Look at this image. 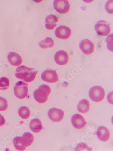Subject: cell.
Returning <instances> with one entry per match:
<instances>
[{"label":"cell","instance_id":"25","mask_svg":"<svg viewBox=\"0 0 113 151\" xmlns=\"http://www.w3.org/2000/svg\"><path fill=\"white\" fill-rule=\"evenodd\" d=\"M105 9L109 13H113V1H108L105 6Z\"/></svg>","mask_w":113,"mask_h":151},{"label":"cell","instance_id":"14","mask_svg":"<svg viewBox=\"0 0 113 151\" xmlns=\"http://www.w3.org/2000/svg\"><path fill=\"white\" fill-rule=\"evenodd\" d=\"M8 60L11 65L18 66L22 63V59L19 54L16 52H10L8 55Z\"/></svg>","mask_w":113,"mask_h":151},{"label":"cell","instance_id":"9","mask_svg":"<svg viewBox=\"0 0 113 151\" xmlns=\"http://www.w3.org/2000/svg\"><path fill=\"white\" fill-rule=\"evenodd\" d=\"M80 48L82 52L87 55H92L95 50V46L92 42L88 39L83 40L81 41Z\"/></svg>","mask_w":113,"mask_h":151},{"label":"cell","instance_id":"4","mask_svg":"<svg viewBox=\"0 0 113 151\" xmlns=\"http://www.w3.org/2000/svg\"><path fill=\"white\" fill-rule=\"evenodd\" d=\"M28 84L22 81L18 82L14 88V93L20 99L26 97L28 93Z\"/></svg>","mask_w":113,"mask_h":151},{"label":"cell","instance_id":"12","mask_svg":"<svg viewBox=\"0 0 113 151\" xmlns=\"http://www.w3.org/2000/svg\"><path fill=\"white\" fill-rule=\"evenodd\" d=\"M54 60L56 64L60 65H64L68 62L69 56L66 51L59 50L55 55Z\"/></svg>","mask_w":113,"mask_h":151},{"label":"cell","instance_id":"22","mask_svg":"<svg viewBox=\"0 0 113 151\" xmlns=\"http://www.w3.org/2000/svg\"><path fill=\"white\" fill-rule=\"evenodd\" d=\"M10 86V81L7 78L3 77L0 78V89L2 90L8 89Z\"/></svg>","mask_w":113,"mask_h":151},{"label":"cell","instance_id":"8","mask_svg":"<svg viewBox=\"0 0 113 151\" xmlns=\"http://www.w3.org/2000/svg\"><path fill=\"white\" fill-rule=\"evenodd\" d=\"M48 116L54 122H60L64 116V111L58 108H51L48 111Z\"/></svg>","mask_w":113,"mask_h":151},{"label":"cell","instance_id":"1","mask_svg":"<svg viewBox=\"0 0 113 151\" xmlns=\"http://www.w3.org/2000/svg\"><path fill=\"white\" fill-rule=\"evenodd\" d=\"M37 73L38 71L34 68H29L23 65L17 68L15 76L19 80L29 83L34 81Z\"/></svg>","mask_w":113,"mask_h":151},{"label":"cell","instance_id":"10","mask_svg":"<svg viewBox=\"0 0 113 151\" xmlns=\"http://www.w3.org/2000/svg\"><path fill=\"white\" fill-rule=\"evenodd\" d=\"M71 30L69 28L64 26H59L56 29L55 35L59 39L66 40L70 37Z\"/></svg>","mask_w":113,"mask_h":151},{"label":"cell","instance_id":"15","mask_svg":"<svg viewBox=\"0 0 113 151\" xmlns=\"http://www.w3.org/2000/svg\"><path fill=\"white\" fill-rule=\"evenodd\" d=\"M58 22V18L56 16L49 15L46 17L45 20V27L49 30H52L57 26L56 23Z\"/></svg>","mask_w":113,"mask_h":151},{"label":"cell","instance_id":"20","mask_svg":"<svg viewBox=\"0 0 113 151\" xmlns=\"http://www.w3.org/2000/svg\"><path fill=\"white\" fill-rule=\"evenodd\" d=\"M18 114L22 119H26L30 116V110L28 107L22 106L19 109Z\"/></svg>","mask_w":113,"mask_h":151},{"label":"cell","instance_id":"13","mask_svg":"<svg viewBox=\"0 0 113 151\" xmlns=\"http://www.w3.org/2000/svg\"><path fill=\"white\" fill-rule=\"evenodd\" d=\"M97 134L99 139L102 141H107L110 137L109 130L104 126L99 127L97 131Z\"/></svg>","mask_w":113,"mask_h":151},{"label":"cell","instance_id":"18","mask_svg":"<svg viewBox=\"0 0 113 151\" xmlns=\"http://www.w3.org/2000/svg\"><path fill=\"white\" fill-rule=\"evenodd\" d=\"M21 139L23 145L27 147L30 146L32 144L34 141V136L30 132H24Z\"/></svg>","mask_w":113,"mask_h":151},{"label":"cell","instance_id":"7","mask_svg":"<svg viewBox=\"0 0 113 151\" xmlns=\"http://www.w3.org/2000/svg\"><path fill=\"white\" fill-rule=\"evenodd\" d=\"M41 78L44 81L51 83L59 81V76L56 71L51 69H48L44 71L41 75Z\"/></svg>","mask_w":113,"mask_h":151},{"label":"cell","instance_id":"6","mask_svg":"<svg viewBox=\"0 0 113 151\" xmlns=\"http://www.w3.org/2000/svg\"><path fill=\"white\" fill-rule=\"evenodd\" d=\"M54 9L59 13L65 14L69 12L70 9V5L67 0H56L54 1Z\"/></svg>","mask_w":113,"mask_h":151},{"label":"cell","instance_id":"23","mask_svg":"<svg viewBox=\"0 0 113 151\" xmlns=\"http://www.w3.org/2000/svg\"><path fill=\"white\" fill-rule=\"evenodd\" d=\"M8 108L7 100L4 98L0 97V111H4Z\"/></svg>","mask_w":113,"mask_h":151},{"label":"cell","instance_id":"19","mask_svg":"<svg viewBox=\"0 0 113 151\" xmlns=\"http://www.w3.org/2000/svg\"><path fill=\"white\" fill-rule=\"evenodd\" d=\"M54 41L51 38L47 37L44 40H41L39 42V46L43 49L52 48L54 45Z\"/></svg>","mask_w":113,"mask_h":151},{"label":"cell","instance_id":"16","mask_svg":"<svg viewBox=\"0 0 113 151\" xmlns=\"http://www.w3.org/2000/svg\"><path fill=\"white\" fill-rule=\"evenodd\" d=\"M29 127L32 131L35 133H38L42 130L43 125L42 122L39 119L35 118L30 121Z\"/></svg>","mask_w":113,"mask_h":151},{"label":"cell","instance_id":"3","mask_svg":"<svg viewBox=\"0 0 113 151\" xmlns=\"http://www.w3.org/2000/svg\"><path fill=\"white\" fill-rule=\"evenodd\" d=\"M105 95L104 89L99 86L93 87L89 91V97L92 100L95 102L102 101L105 97Z\"/></svg>","mask_w":113,"mask_h":151},{"label":"cell","instance_id":"17","mask_svg":"<svg viewBox=\"0 0 113 151\" xmlns=\"http://www.w3.org/2000/svg\"><path fill=\"white\" fill-rule=\"evenodd\" d=\"M90 104L88 100L86 99H82L79 102L77 105V109L80 113L85 114L89 111Z\"/></svg>","mask_w":113,"mask_h":151},{"label":"cell","instance_id":"21","mask_svg":"<svg viewBox=\"0 0 113 151\" xmlns=\"http://www.w3.org/2000/svg\"><path fill=\"white\" fill-rule=\"evenodd\" d=\"M21 137L17 136L13 139V144L16 150L18 151H24L26 149V147L23 145L21 142Z\"/></svg>","mask_w":113,"mask_h":151},{"label":"cell","instance_id":"24","mask_svg":"<svg viewBox=\"0 0 113 151\" xmlns=\"http://www.w3.org/2000/svg\"><path fill=\"white\" fill-rule=\"evenodd\" d=\"M83 150L91 151L92 150L88 147L86 143H83V142L78 144L75 148V151H83Z\"/></svg>","mask_w":113,"mask_h":151},{"label":"cell","instance_id":"26","mask_svg":"<svg viewBox=\"0 0 113 151\" xmlns=\"http://www.w3.org/2000/svg\"><path fill=\"white\" fill-rule=\"evenodd\" d=\"M6 120L2 115L0 114V126H2L5 124Z\"/></svg>","mask_w":113,"mask_h":151},{"label":"cell","instance_id":"2","mask_svg":"<svg viewBox=\"0 0 113 151\" xmlns=\"http://www.w3.org/2000/svg\"><path fill=\"white\" fill-rule=\"evenodd\" d=\"M51 93V88L46 84H43L34 91V97L37 102L44 103L48 100V96Z\"/></svg>","mask_w":113,"mask_h":151},{"label":"cell","instance_id":"5","mask_svg":"<svg viewBox=\"0 0 113 151\" xmlns=\"http://www.w3.org/2000/svg\"><path fill=\"white\" fill-rule=\"evenodd\" d=\"M95 28L96 32L99 35L104 37L108 35L111 31L110 25L105 21L98 22L95 25Z\"/></svg>","mask_w":113,"mask_h":151},{"label":"cell","instance_id":"11","mask_svg":"<svg viewBox=\"0 0 113 151\" xmlns=\"http://www.w3.org/2000/svg\"><path fill=\"white\" fill-rule=\"evenodd\" d=\"M72 124L76 129H80L84 128L87 122L83 116L79 114H75L72 117Z\"/></svg>","mask_w":113,"mask_h":151}]
</instances>
